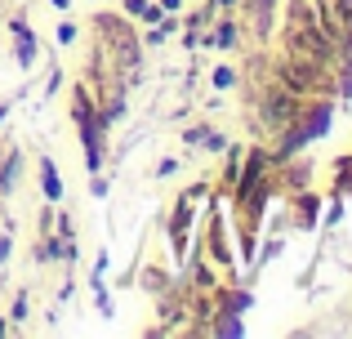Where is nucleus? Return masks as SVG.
Returning a JSON list of instances; mask_svg holds the SVG:
<instances>
[{
  "label": "nucleus",
  "instance_id": "1",
  "mask_svg": "<svg viewBox=\"0 0 352 339\" xmlns=\"http://www.w3.org/2000/svg\"><path fill=\"white\" fill-rule=\"evenodd\" d=\"M32 54H36V41H27V32L18 27V58H23V63H32Z\"/></svg>",
  "mask_w": 352,
  "mask_h": 339
},
{
  "label": "nucleus",
  "instance_id": "2",
  "mask_svg": "<svg viewBox=\"0 0 352 339\" xmlns=\"http://www.w3.org/2000/svg\"><path fill=\"white\" fill-rule=\"evenodd\" d=\"M45 192H50V197H58V192H63V183H58V174H54V166H50V161H45Z\"/></svg>",
  "mask_w": 352,
  "mask_h": 339
},
{
  "label": "nucleus",
  "instance_id": "3",
  "mask_svg": "<svg viewBox=\"0 0 352 339\" xmlns=\"http://www.w3.org/2000/svg\"><path fill=\"white\" fill-rule=\"evenodd\" d=\"M344 14H348V23H352V0H344Z\"/></svg>",
  "mask_w": 352,
  "mask_h": 339
}]
</instances>
